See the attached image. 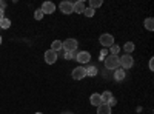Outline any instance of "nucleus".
Returning <instances> with one entry per match:
<instances>
[{
  "instance_id": "obj_1",
  "label": "nucleus",
  "mask_w": 154,
  "mask_h": 114,
  "mask_svg": "<svg viewBox=\"0 0 154 114\" xmlns=\"http://www.w3.org/2000/svg\"><path fill=\"white\" fill-rule=\"evenodd\" d=\"M77 46H79V42H77L75 39H66L65 42H62V49L65 53L77 51Z\"/></svg>"
},
{
  "instance_id": "obj_2",
  "label": "nucleus",
  "mask_w": 154,
  "mask_h": 114,
  "mask_svg": "<svg viewBox=\"0 0 154 114\" xmlns=\"http://www.w3.org/2000/svg\"><path fill=\"white\" fill-rule=\"evenodd\" d=\"M105 66L106 69H117L120 68V63H119V56H108L105 59Z\"/></svg>"
},
{
  "instance_id": "obj_3",
  "label": "nucleus",
  "mask_w": 154,
  "mask_h": 114,
  "mask_svg": "<svg viewBox=\"0 0 154 114\" xmlns=\"http://www.w3.org/2000/svg\"><path fill=\"white\" fill-rule=\"evenodd\" d=\"M119 63H120V68L122 69H130L134 65V60H133V57L130 54H125V56L119 57Z\"/></svg>"
},
{
  "instance_id": "obj_4",
  "label": "nucleus",
  "mask_w": 154,
  "mask_h": 114,
  "mask_svg": "<svg viewBox=\"0 0 154 114\" xmlns=\"http://www.w3.org/2000/svg\"><path fill=\"white\" fill-rule=\"evenodd\" d=\"M99 42L102 46H105V48H111L114 45V37L111 34H102L99 37Z\"/></svg>"
},
{
  "instance_id": "obj_5",
  "label": "nucleus",
  "mask_w": 154,
  "mask_h": 114,
  "mask_svg": "<svg viewBox=\"0 0 154 114\" xmlns=\"http://www.w3.org/2000/svg\"><path fill=\"white\" fill-rule=\"evenodd\" d=\"M72 79L74 80H82L83 77H86V69L80 65V66H75L74 69H72Z\"/></svg>"
},
{
  "instance_id": "obj_6",
  "label": "nucleus",
  "mask_w": 154,
  "mask_h": 114,
  "mask_svg": "<svg viewBox=\"0 0 154 114\" xmlns=\"http://www.w3.org/2000/svg\"><path fill=\"white\" fill-rule=\"evenodd\" d=\"M75 60L79 62L82 66H83V65H86V63H88L89 60H91V54H89L88 51H80V53H77Z\"/></svg>"
},
{
  "instance_id": "obj_7",
  "label": "nucleus",
  "mask_w": 154,
  "mask_h": 114,
  "mask_svg": "<svg viewBox=\"0 0 154 114\" xmlns=\"http://www.w3.org/2000/svg\"><path fill=\"white\" fill-rule=\"evenodd\" d=\"M59 8L63 14H71V12H74V3H71V2H60Z\"/></svg>"
},
{
  "instance_id": "obj_8",
  "label": "nucleus",
  "mask_w": 154,
  "mask_h": 114,
  "mask_svg": "<svg viewBox=\"0 0 154 114\" xmlns=\"http://www.w3.org/2000/svg\"><path fill=\"white\" fill-rule=\"evenodd\" d=\"M45 62L48 63V65H53V63L57 62V53L53 51V49H48V51L45 53Z\"/></svg>"
},
{
  "instance_id": "obj_9",
  "label": "nucleus",
  "mask_w": 154,
  "mask_h": 114,
  "mask_svg": "<svg viewBox=\"0 0 154 114\" xmlns=\"http://www.w3.org/2000/svg\"><path fill=\"white\" fill-rule=\"evenodd\" d=\"M40 9H42L43 14H53V12L56 11V5H54L53 2H45Z\"/></svg>"
},
{
  "instance_id": "obj_10",
  "label": "nucleus",
  "mask_w": 154,
  "mask_h": 114,
  "mask_svg": "<svg viewBox=\"0 0 154 114\" xmlns=\"http://www.w3.org/2000/svg\"><path fill=\"white\" fill-rule=\"evenodd\" d=\"M89 103H91L93 106H99V105H102V97H100V94H97V93L91 94V97H89Z\"/></svg>"
},
{
  "instance_id": "obj_11",
  "label": "nucleus",
  "mask_w": 154,
  "mask_h": 114,
  "mask_svg": "<svg viewBox=\"0 0 154 114\" xmlns=\"http://www.w3.org/2000/svg\"><path fill=\"white\" fill-rule=\"evenodd\" d=\"M85 3L82 2V0H79V2H75L74 3V12L75 14H83V11H85Z\"/></svg>"
},
{
  "instance_id": "obj_12",
  "label": "nucleus",
  "mask_w": 154,
  "mask_h": 114,
  "mask_svg": "<svg viewBox=\"0 0 154 114\" xmlns=\"http://www.w3.org/2000/svg\"><path fill=\"white\" fill-rule=\"evenodd\" d=\"M97 114H111V106L106 103H102L97 106Z\"/></svg>"
},
{
  "instance_id": "obj_13",
  "label": "nucleus",
  "mask_w": 154,
  "mask_h": 114,
  "mask_svg": "<svg viewBox=\"0 0 154 114\" xmlns=\"http://www.w3.org/2000/svg\"><path fill=\"white\" fill-rule=\"evenodd\" d=\"M100 97H102V103H106V105L109 103V100H111V99H114L111 91H105V93H102V94H100Z\"/></svg>"
},
{
  "instance_id": "obj_14",
  "label": "nucleus",
  "mask_w": 154,
  "mask_h": 114,
  "mask_svg": "<svg viewBox=\"0 0 154 114\" xmlns=\"http://www.w3.org/2000/svg\"><path fill=\"white\" fill-rule=\"evenodd\" d=\"M125 69H122V68H117L116 69V72H114V79L116 80H123L125 79Z\"/></svg>"
},
{
  "instance_id": "obj_15",
  "label": "nucleus",
  "mask_w": 154,
  "mask_h": 114,
  "mask_svg": "<svg viewBox=\"0 0 154 114\" xmlns=\"http://www.w3.org/2000/svg\"><path fill=\"white\" fill-rule=\"evenodd\" d=\"M143 25H145V28H146L148 31H152V29H154V20H152V17H148V19H145Z\"/></svg>"
},
{
  "instance_id": "obj_16",
  "label": "nucleus",
  "mask_w": 154,
  "mask_h": 114,
  "mask_svg": "<svg viewBox=\"0 0 154 114\" xmlns=\"http://www.w3.org/2000/svg\"><path fill=\"white\" fill-rule=\"evenodd\" d=\"M134 48H136V46H134V43H133V42H126V43L123 45V51H125L126 54H130V53H133V51H134Z\"/></svg>"
},
{
  "instance_id": "obj_17",
  "label": "nucleus",
  "mask_w": 154,
  "mask_h": 114,
  "mask_svg": "<svg viewBox=\"0 0 154 114\" xmlns=\"http://www.w3.org/2000/svg\"><path fill=\"white\" fill-rule=\"evenodd\" d=\"M51 49L57 53L59 49H62V42H60V40H54L53 43H51Z\"/></svg>"
},
{
  "instance_id": "obj_18",
  "label": "nucleus",
  "mask_w": 154,
  "mask_h": 114,
  "mask_svg": "<svg viewBox=\"0 0 154 114\" xmlns=\"http://www.w3.org/2000/svg\"><path fill=\"white\" fill-rule=\"evenodd\" d=\"M100 6H102V0H91L89 2V8L94 11H96V8H100Z\"/></svg>"
},
{
  "instance_id": "obj_19",
  "label": "nucleus",
  "mask_w": 154,
  "mask_h": 114,
  "mask_svg": "<svg viewBox=\"0 0 154 114\" xmlns=\"http://www.w3.org/2000/svg\"><path fill=\"white\" fill-rule=\"evenodd\" d=\"M9 26H11V20H9V19H6V17H5V19H3L2 22H0V28H3V29H8Z\"/></svg>"
},
{
  "instance_id": "obj_20",
  "label": "nucleus",
  "mask_w": 154,
  "mask_h": 114,
  "mask_svg": "<svg viewBox=\"0 0 154 114\" xmlns=\"http://www.w3.org/2000/svg\"><path fill=\"white\" fill-rule=\"evenodd\" d=\"M86 69V75H93V77H94V75L97 74V68L96 66H89V68H85Z\"/></svg>"
},
{
  "instance_id": "obj_21",
  "label": "nucleus",
  "mask_w": 154,
  "mask_h": 114,
  "mask_svg": "<svg viewBox=\"0 0 154 114\" xmlns=\"http://www.w3.org/2000/svg\"><path fill=\"white\" fill-rule=\"evenodd\" d=\"M43 12H42V9H37V11H34V19L35 20H42L43 19Z\"/></svg>"
},
{
  "instance_id": "obj_22",
  "label": "nucleus",
  "mask_w": 154,
  "mask_h": 114,
  "mask_svg": "<svg viewBox=\"0 0 154 114\" xmlns=\"http://www.w3.org/2000/svg\"><path fill=\"white\" fill-rule=\"evenodd\" d=\"M94 9H91V8H85V11H83V16H86V17H93L94 16Z\"/></svg>"
},
{
  "instance_id": "obj_23",
  "label": "nucleus",
  "mask_w": 154,
  "mask_h": 114,
  "mask_svg": "<svg viewBox=\"0 0 154 114\" xmlns=\"http://www.w3.org/2000/svg\"><path fill=\"white\" fill-rule=\"evenodd\" d=\"M109 51H111V56H117V54H119V51H120V48H119L117 45H112Z\"/></svg>"
},
{
  "instance_id": "obj_24",
  "label": "nucleus",
  "mask_w": 154,
  "mask_h": 114,
  "mask_svg": "<svg viewBox=\"0 0 154 114\" xmlns=\"http://www.w3.org/2000/svg\"><path fill=\"white\" fill-rule=\"evenodd\" d=\"M75 56H77V51H71V53H65V59H68V60H69V59H74Z\"/></svg>"
},
{
  "instance_id": "obj_25",
  "label": "nucleus",
  "mask_w": 154,
  "mask_h": 114,
  "mask_svg": "<svg viewBox=\"0 0 154 114\" xmlns=\"http://www.w3.org/2000/svg\"><path fill=\"white\" fill-rule=\"evenodd\" d=\"M149 69H151V71L154 69V59H152V57L149 59Z\"/></svg>"
},
{
  "instance_id": "obj_26",
  "label": "nucleus",
  "mask_w": 154,
  "mask_h": 114,
  "mask_svg": "<svg viewBox=\"0 0 154 114\" xmlns=\"http://www.w3.org/2000/svg\"><path fill=\"white\" fill-rule=\"evenodd\" d=\"M3 19H5V11H3V9H0V22H2Z\"/></svg>"
},
{
  "instance_id": "obj_27",
  "label": "nucleus",
  "mask_w": 154,
  "mask_h": 114,
  "mask_svg": "<svg viewBox=\"0 0 154 114\" xmlns=\"http://www.w3.org/2000/svg\"><path fill=\"white\" fill-rule=\"evenodd\" d=\"M108 105H109V106L112 108V106L116 105V99H111V100H109V103H108Z\"/></svg>"
},
{
  "instance_id": "obj_28",
  "label": "nucleus",
  "mask_w": 154,
  "mask_h": 114,
  "mask_svg": "<svg viewBox=\"0 0 154 114\" xmlns=\"http://www.w3.org/2000/svg\"><path fill=\"white\" fill-rule=\"evenodd\" d=\"M0 45H2V35H0Z\"/></svg>"
},
{
  "instance_id": "obj_29",
  "label": "nucleus",
  "mask_w": 154,
  "mask_h": 114,
  "mask_svg": "<svg viewBox=\"0 0 154 114\" xmlns=\"http://www.w3.org/2000/svg\"><path fill=\"white\" fill-rule=\"evenodd\" d=\"M35 114H43V112H35Z\"/></svg>"
}]
</instances>
